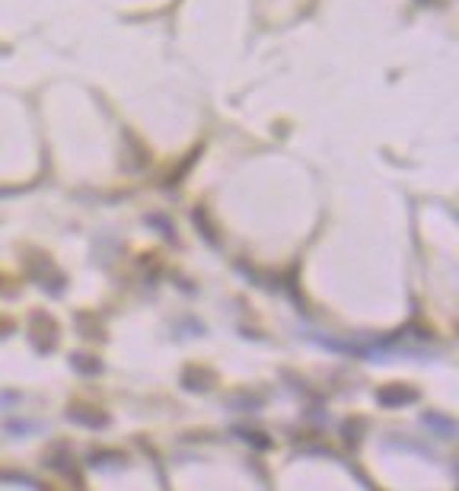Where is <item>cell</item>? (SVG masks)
<instances>
[{"label": "cell", "mask_w": 459, "mask_h": 491, "mask_svg": "<svg viewBox=\"0 0 459 491\" xmlns=\"http://www.w3.org/2000/svg\"><path fill=\"white\" fill-rule=\"evenodd\" d=\"M54 335H58V332H54V325L45 323L42 313H36V316H32V338H36V345L39 348H51Z\"/></svg>", "instance_id": "cell-2"}, {"label": "cell", "mask_w": 459, "mask_h": 491, "mask_svg": "<svg viewBox=\"0 0 459 491\" xmlns=\"http://www.w3.org/2000/svg\"><path fill=\"white\" fill-rule=\"evenodd\" d=\"M418 393L412 386H383L380 390V402L383 405H405V402H415Z\"/></svg>", "instance_id": "cell-1"}]
</instances>
